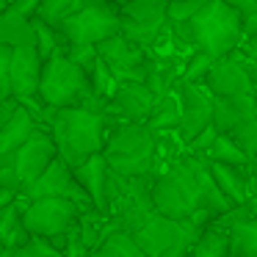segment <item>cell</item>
Here are the masks:
<instances>
[{
  "mask_svg": "<svg viewBox=\"0 0 257 257\" xmlns=\"http://www.w3.org/2000/svg\"><path fill=\"white\" fill-rule=\"evenodd\" d=\"M42 56L36 45H20L12 50V97L28 100L39 97V80H42Z\"/></svg>",
  "mask_w": 257,
  "mask_h": 257,
  "instance_id": "2e32d148",
  "label": "cell"
},
{
  "mask_svg": "<svg viewBox=\"0 0 257 257\" xmlns=\"http://www.w3.org/2000/svg\"><path fill=\"white\" fill-rule=\"evenodd\" d=\"M102 155L116 174H152L158 161V139L147 122H127L111 130Z\"/></svg>",
  "mask_w": 257,
  "mask_h": 257,
  "instance_id": "277c9868",
  "label": "cell"
},
{
  "mask_svg": "<svg viewBox=\"0 0 257 257\" xmlns=\"http://www.w3.org/2000/svg\"><path fill=\"white\" fill-rule=\"evenodd\" d=\"M210 94H249L251 91V75L246 69V64L240 58H232L229 56H221L213 61L207 78L202 80Z\"/></svg>",
  "mask_w": 257,
  "mask_h": 257,
  "instance_id": "e0dca14e",
  "label": "cell"
},
{
  "mask_svg": "<svg viewBox=\"0 0 257 257\" xmlns=\"http://www.w3.org/2000/svg\"><path fill=\"white\" fill-rule=\"evenodd\" d=\"M249 75H251V91L257 94V72H249Z\"/></svg>",
  "mask_w": 257,
  "mask_h": 257,
  "instance_id": "f6af8a7d",
  "label": "cell"
},
{
  "mask_svg": "<svg viewBox=\"0 0 257 257\" xmlns=\"http://www.w3.org/2000/svg\"><path fill=\"white\" fill-rule=\"evenodd\" d=\"M205 161H218V163H235V166H246L249 155L243 152V147L232 139L229 133H218L213 139V144L207 147Z\"/></svg>",
  "mask_w": 257,
  "mask_h": 257,
  "instance_id": "83f0119b",
  "label": "cell"
},
{
  "mask_svg": "<svg viewBox=\"0 0 257 257\" xmlns=\"http://www.w3.org/2000/svg\"><path fill=\"white\" fill-rule=\"evenodd\" d=\"M20 196L25 199H39V196H67V199H75L80 207H94L86 194V188L78 183L75 177V169L64 161L61 155L53 158V163L23 191Z\"/></svg>",
  "mask_w": 257,
  "mask_h": 257,
  "instance_id": "7c38bea8",
  "label": "cell"
},
{
  "mask_svg": "<svg viewBox=\"0 0 257 257\" xmlns=\"http://www.w3.org/2000/svg\"><path fill=\"white\" fill-rule=\"evenodd\" d=\"M91 3V0H39V9H36V17H42L47 25L53 28H61L75 12Z\"/></svg>",
  "mask_w": 257,
  "mask_h": 257,
  "instance_id": "f1b7e54d",
  "label": "cell"
},
{
  "mask_svg": "<svg viewBox=\"0 0 257 257\" xmlns=\"http://www.w3.org/2000/svg\"><path fill=\"white\" fill-rule=\"evenodd\" d=\"M240 53H243L246 61H257V36H246L240 42Z\"/></svg>",
  "mask_w": 257,
  "mask_h": 257,
  "instance_id": "f35d334b",
  "label": "cell"
},
{
  "mask_svg": "<svg viewBox=\"0 0 257 257\" xmlns=\"http://www.w3.org/2000/svg\"><path fill=\"white\" fill-rule=\"evenodd\" d=\"M9 6H12V0H0V14L9 12Z\"/></svg>",
  "mask_w": 257,
  "mask_h": 257,
  "instance_id": "ee69618b",
  "label": "cell"
},
{
  "mask_svg": "<svg viewBox=\"0 0 257 257\" xmlns=\"http://www.w3.org/2000/svg\"><path fill=\"white\" fill-rule=\"evenodd\" d=\"M108 174H111V169H108V161L102 152H94L83 163L75 166V177L86 188L91 205L105 216H108Z\"/></svg>",
  "mask_w": 257,
  "mask_h": 257,
  "instance_id": "ac0fdd59",
  "label": "cell"
},
{
  "mask_svg": "<svg viewBox=\"0 0 257 257\" xmlns=\"http://www.w3.org/2000/svg\"><path fill=\"white\" fill-rule=\"evenodd\" d=\"M12 50L0 42V97H12Z\"/></svg>",
  "mask_w": 257,
  "mask_h": 257,
  "instance_id": "d590c367",
  "label": "cell"
},
{
  "mask_svg": "<svg viewBox=\"0 0 257 257\" xmlns=\"http://www.w3.org/2000/svg\"><path fill=\"white\" fill-rule=\"evenodd\" d=\"M213 61H216V58H213L210 53H205V50H196L194 56L188 58V64H185V69H183V78H185V80H194V83H202V80L207 78V72H210Z\"/></svg>",
  "mask_w": 257,
  "mask_h": 257,
  "instance_id": "1f68e13d",
  "label": "cell"
},
{
  "mask_svg": "<svg viewBox=\"0 0 257 257\" xmlns=\"http://www.w3.org/2000/svg\"><path fill=\"white\" fill-rule=\"evenodd\" d=\"M17 196H20V191L9 188V185H0V210H3V207H9V205H14V202H17Z\"/></svg>",
  "mask_w": 257,
  "mask_h": 257,
  "instance_id": "ab89813d",
  "label": "cell"
},
{
  "mask_svg": "<svg viewBox=\"0 0 257 257\" xmlns=\"http://www.w3.org/2000/svg\"><path fill=\"white\" fill-rule=\"evenodd\" d=\"M0 254H9V251H6V246H3V240H0Z\"/></svg>",
  "mask_w": 257,
  "mask_h": 257,
  "instance_id": "bcb514c9",
  "label": "cell"
},
{
  "mask_svg": "<svg viewBox=\"0 0 257 257\" xmlns=\"http://www.w3.org/2000/svg\"><path fill=\"white\" fill-rule=\"evenodd\" d=\"M80 210L86 207H80L75 199H67V196H39V199H28V205L23 207V221L31 235L53 238L75 227Z\"/></svg>",
  "mask_w": 257,
  "mask_h": 257,
  "instance_id": "8fae6325",
  "label": "cell"
},
{
  "mask_svg": "<svg viewBox=\"0 0 257 257\" xmlns=\"http://www.w3.org/2000/svg\"><path fill=\"white\" fill-rule=\"evenodd\" d=\"M14 254H20V257H28V254H36V257H58L61 251L53 246V240L50 238H45V235H31L28 240H25L23 246H20Z\"/></svg>",
  "mask_w": 257,
  "mask_h": 257,
  "instance_id": "d6a6232c",
  "label": "cell"
},
{
  "mask_svg": "<svg viewBox=\"0 0 257 257\" xmlns=\"http://www.w3.org/2000/svg\"><path fill=\"white\" fill-rule=\"evenodd\" d=\"M191 39L196 50L210 53L213 58L229 56L243 42V17L227 0H205L199 12L188 20Z\"/></svg>",
  "mask_w": 257,
  "mask_h": 257,
  "instance_id": "3957f363",
  "label": "cell"
},
{
  "mask_svg": "<svg viewBox=\"0 0 257 257\" xmlns=\"http://www.w3.org/2000/svg\"><path fill=\"white\" fill-rule=\"evenodd\" d=\"M210 163V172L216 177L218 188L224 191L232 205H246L251 194V174H249V163L246 166H235V163H218V161H207Z\"/></svg>",
  "mask_w": 257,
  "mask_h": 257,
  "instance_id": "ffe728a7",
  "label": "cell"
},
{
  "mask_svg": "<svg viewBox=\"0 0 257 257\" xmlns=\"http://www.w3.org/2000/svg\"><path fill=\"white\" fill-rule=\"evenodd\" d=\"M89 80H91V94L100 97V100H105V102H111L113 91H116V86H119V78L111 72V67L100 58V53H97L94 67L89 69Z\"/></svg>",
  "mask_w": 257,
  "mask_h": 257,
  "instance_id": "f546056e",
  "label": "cell"
},
{
  "mask_svg": "<svg viewBox=\"0 0 257 257\" xmlns=\"http://www.w3.org/2000/svg\"><path fill=\"white\" fill-rule=\"evenodd\" d=\"M152 202L158 213L172 218H188L196 207H207L216 216H224L232 207V202L218 188L210 163L194 152L174 161L152 180Z\"/></svg>",
  "mask_w": 257,
  "mask_h": 257,
  "instance_id": "6da1fadb",
  "label": "cell"
},
{
  "mask_svg": "<svg viewBox=\"0 0 257 257\" xmlns=\"http://www.w3.org/2000/svg\"><path fill=\"white\" fill-rule=\"evenodd\" d=\"M28 238H31V232H28V227H25V221H23V210L17 207V202L9 205V207H3V210H0V240H3L6 251L14 254Z\"/></svg>",
  "mask_w": 257,
  "mask_h": 257,
  "instance_id": "d4e9b609",
  "label": "cell"
},
{
  "mask_svg": "<svg viewBox=\"0 0 257 257\" xmlns=\"http://www.w3.org/2000/svg\"><path fill=\"white\" fill-rule=\"evenodd\" d=\"M240 61L246 64V69H249V72H257V61H246V58H240Z\"/></svg>",
  "mask_w": 257,
  "mask_h": 257,
  "instance_id": "7bdbcfd3",
  "label": "cell"
},
{
  "mask_svg": "<svg viewBox=\"0 0 257 257\" xmlns=\"http://www.w3.org/2000/svg\"><path fill=\"white\" fill-rule=\"evenodd\" d=\"M191 254H196V257H227L229 254V232H227V227L218 224V221L207 224V227L199 232V238H196Z\"/></svg>",
  "mask_w": 257,
  "mask_h": 257,
  "instance_id": "4316f807",
  "label": "cell"
},
{
  "mask_svg": "<svg viewBox=\"0 0 257 257\" xmlns=\"http://www.w3.org/2000/svg\"><path fill=\"white\" fill-rule=\"evenodd\" d=\"M180 119H183V102H180V94H177V89H174V91H169L166 97H161V100L155 102L147 124H150L155 133H161V130L169 133V130L180 127Z\"/></svg>",
  "mask_w": 257,
  "mask_h": 257,
  "instance_id": "484cf974",
  "label": "cell"
},
{
  "mask_svg": "<svg viewBox=\"0 0 257 257\" xmlns=\"http://www.w3.org/2000/svg\"><path fill=\"white\" fill-rule=\"evenodd\" d=\"M20 105V100L17 97H0V127L6 124V119L14 113V108Z\"/></svg>",
  "mask_w": 257,
  "mask_h": 257,
  "instance_id": "74e56055",
  "label": "cell"
},
{
  "mask_svg": "<svg viewBox=\"0 0 257 257\" xmlns=\"http://www.w3.org/2000/svg\"><path fill=\"white\" fill-rule=\"evenodd\" d=\"M202 229L191 218H172L163 213H152L139 229H133L141 251L147 257H183L191 254Z\"/></svg>",
  "mask_w": 257,
  "mask_h": 257,
  "instance_id": "52a82bcc",
  "label": "cell"
},
{
  "mask_svg": "<svg viewBox=\"0 0 257 257\" xmlns=\"http://www.w3.org/2000/svg\"><path fill=\"white\" fill-rule=\"evenodd\" d=\"M58 155V147L53 141L50 130H36L17 152L9 161H0V185H9V188L20 191L23 194L42 172L53 163V158Z\"/></svg>",
  "mask_w": 257,
  "mask_h": 257,
  "instance_id": "ba28073f",
  "label": "cell"
},
{
  "mask_svg": "<svg viewBox=\"0 0 257 257\" xmlns=\"http://www.w3.org/2000/svg\"><path fill=\"white\" fill-rule=\"evenodd\" d=\"M216 136H218V127H216V124L210 122V124H207V127H202L199 133H196L194 139L188 141V150L194 152V155H202V158H205L207 147L213 144V139H216Z\"/></svg>",
  "mask_w": 257,
  "mask_h": 257,
  "instance_id": "8d00e7d4",
  "label": "cell"
},
{
  "mask_svg": "<svg viewBox=\"0 0 257 257\" xmlns=\"http://www.w3.org/2000/svg\"><path fill=\"white\" fill-rule=\"evenodd\" d=\"M47 130L58 147V155L75 169L89 155L102 152L108 139V111H94L89 105L53 108Z\"/></svg>",
  "mask_w": 257,
  "mask_h": 257,
  "instance_id": "7a4b0ae2",
  "label": "cell"
},
{
  "mask_svg": "<svg viewBox=\"0 0 257 257\" xmlns=\"http://www.w3.org/2000/svg\"><path fill=\"white\" fill-rule=\"evenodd\" d=\"M97 53H100V58L111 67V72L119 80H144L147 78V69H150L147 47L130 42L122 31L102 39L97 45Z\"/></svg>",
  "mask_w": 257,
  "mask_h": 257,
  "instance_id": "4fadbf2b",
  "label": "cell"
},
{
  "mask_svg": "<svg viewBox=\"0 0 257 257\" xmlns=\"http://www.w3.org/2000/svg\"><path fill=\"white\" fill-rule=\"evenodd\" d=\"M229 232V254L232 257H257V216H218Z\"/></svg>",
  "mask_w": 257,
  "mask_h": 257,
  "instance_id": "7402d4cb",
  "label": "cell"
},
{
  "mask_svg": "<svg viewBox=\"0 0 257 257\" xmlns=\"http://www.w3.org/2000/svg\"><path fill=\"white\" fill-rule=\"evenodd\" d=\"M91 94V80L80 64L67 56V50H56L42 64L39 100L50 108L80 105Z\"/></svg>",
  "mask_w": 257,
  "mask_h": 257,
  "instance_id": "5b68a950",
  "label": "cell"
},
{
  "mask_svg": "<svg viewBox=\"0 0 257 257\" xmlns=\"http://www.w3.org/2000/svg\"><path fill=\"white\" fill-rule=\"evenodd\" d=\"M94 254H100V257H144V251H141L133 229L122 227V224L113 218V224L105 229L102 240L97 243Z\"/></svg>",
  "mask_w": 257,
  "mask_h": 257,
  "instance_id": "603a6c76",
  "label": "cell"
},
{
  "mask_svg": "<svg viewBox=\"0 0 257 257\" xmlns=\"http://www.w3.org/2000/svg\"><path fill=\"white\" fill-rule=\"evenodd\" d=\"M152 174H108V216L122 227L139 229L155 213L152 202Z\"/></svg>",
  "mask_w": 257,
  "mask_h": 257,
  "instance_id": "8992f818",
  "label": "cell"
},
{
  "mask_svg": "<svg viewBox=\"0 0 257 257\" xmlns=\"http://www.w3.org/2000/svg\"><path fill=\"white\" fill-rule=\"evenodd\" d=\"M64 36L80 45H100L102 39L122 31V14L108 0H91L61 25Z\"/></svg>",
  "mask_w": 257,
  "mask_h": 257,
  "instance_id": "30bf717a",
  "label": "cell"
},
{
  "mask_svg": "<svg viewBox=\"0 0 257 257\" xmlns=\"http://www.w3.org/2000/svg\"><path fill=\"white\" fill-rule=\"evenodd\" d=\"M108 3H122V0H108Z\"/></svg>",
  "mask_w": 257,
  "mask_h": 257,
  "instance_id": "7dc6e473",
  "label": "cell"
},
{
  "mask_svg": "<svg viewBox=\"0 0 257 257\" xmlns=\"http://www.w3.org/2000/svg\"><path fill=\"white\" fill-rule=\"evenodd\" d=\"M39 127L42 124H39V119L31 113V108L20 102V105L14 108V113L6 119V124L0 127V161L14 158V152H17Z\"/></svg>",
  "mask_w": 257,
  "mask_h": 257,
  "instance_id": "d6986e66",
  "label": "cell"
},
{
  "mask_svg": "<svg viewBox=\"0 0 257 257\" xmlns=\"http://www.w3.org/2000/svg\"><path fill=\"white\" fill-rule=\"evenodd\" d=\"M254 91L249 94H213V124L218 133H229L254 111Z\"/></svg>",
  "mask_w": 257,
  "mask_h": 257,
  "instance_id": "44dd1931",
  "label": "cell"
},
{
  "mask_svg": "<svg viewBox=\"0 0 257 257\" xmlns=\"http://www.w3.org/2000/svg\"><path fill=\"white\" fill-rule=\"evenodd\" d=\"M249 174H251V183L257 185V155H254V158H251V161H249Z\"/></svg>",
  "mask_w": 257,
  "mask_h": 257,
  "instance_id": "b9f144b4",
  "label": "cell"
},
{
  "mask_svg": "<svg viewBox=\"0 0 257 257\" xmlns=\"http://www.w3.org/2000/svg\"><path fill=\"white\" fill-rule=\"evenodd\" d=\"M0 42L9 47L20 45H36V31H34V17L23 12H9L0 14Z\"/></svg>",
  "mask_w": 257,
  "mask_h": 257,
  "instance_id": "cb8c5ba5",
  "label": "cell"
},
{
  "mask_svg": "<svg viewBox=\"0 0 257 257\" xmlns=\"http://www.w3.org/2000/svg\"><path fill=\"white\" fill-rule=\"evenodd\" d=\"M169 0H122V34L141 47H155L169 31Z\"/></svg>",
  "mask_w": 257,
  "mask_h": 257,
  "instance_id": "9c48e42d",
  "label": "cell"
},
{
  "mask_svg": "<svg viewBox=\"0 0 257 257\" xmlns=\"http://www.w3.org/2000/svg\"><path fill=\"white\" fill-rule=\"evenodd\" d=\"M243 34L246 36H257V12H251V14H246L243 17ZM243 36V39H246Z\"/></svg>",
  "mask_w": 257,
  "mask_h": 257,
  "instance_id": "60d3db41",
  "label": "cell"
},
{
  "mask_svg": "<svg viewBox=\"0 0 257 257\" xmlns=\"http://www.w3.org/2000/svg\"><path fill=\"white\" fill-rule=\"evenodd\" d=\"M155 102L158 97L152 94V89L144 80H119L111 97V105H105V111H116L127 122H147Z\"/></svg>",
  "mask_w": 257,
  "mask_h": 257,
  "instance_id": "9a60e30c",
  "label": "cell"
},
{
  "mask_svg": "<svg viewBox=\"0 0 257 257\" xmlns=\"http://www.w3.org/2000/svg\"><path fill=\"white\" fill-rule=\"evenodd\" d=\"M174 89H177L180 102H183V119H180L177 133L188 144L202 127H207L213 122V94L202 83H194V80L185 78H180L174 83Z\"/></svg>",
  "mask_w": 257,
  "mask_h": 257,
  "instance_id": "5bb4252c",
  "label": "cell"
},
{
  "mask_svg": "<svg viewBox=\"0 0 257 257\" xmlns=\"http://www.w3.org/2000/svg\"><path fill=\"white\" fill-rule=\"evenodd\" d=\"M229 136H232V139L243 147V152L249 155V161L257 155V100H254V111H251L240 124H235V127L229 130Z\"/></svg>",
  "mask_w": 257,
  "mask_h": 257,
  "instance_id": "4dcf8cb0",
  "label": "cell"
},
{
  "mask_svg": "<svg viewBox=\"0 0 257 257\" xmlns=\"http://www.w3.org/2000/svg\"><path fill=\"white\" fill-rule=\"evenodd\" d=\"M67 56L72 58L75 64H80L86 72H89V69L94 67V61H97V45H80V42H69Z\"/></svg>",
  "mask_w": 257,
  "mask_h": 257,
  "instance_id": "e575fe53",
  "label": "cell"
},
{
  "mask_svg": "<svg viewBox=\"0 0 257 257\" xmlns=\"http://www.w3.org/2000/svg\"><path fill=\"white\" fill-rule=\"evenodd\" d=\"M205 3V0H169V23H185V20H191L196 12H199V6Z\"/></svg>",
  "mask_w": 257,
  "mask_h": 257,
  "instance_id": "836d02e7",
  "label": "cell"
}]
</instances>
